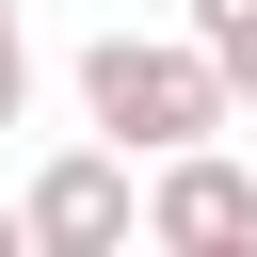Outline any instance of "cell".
I'll list each match as a JSON object with an SVG mask.
<instances>
[{
	"mask_svg": "<svg viewBox=\"0 0 257 257\" xmlns=\"http://www.w3.org/2000/svg\"><path fill=\"white\" fill-rule=\"evenodd\" d=\"M16 112H32V48L0 32V128H16Z\"/></svg>",
	"mask_w": 257,
	"mask_h": 257,
	"instance_id": "5b68a950",
	"label": "cell"
},
{
	"mask_svg": "<svg viewBox=\"0 0 257 257\" xmlns=\"http://www.w3.org/2000/svg\"><path fill=\"white\" fill-rule=\"evenodd\" d=\"M193 48H209L241 96H257V0H193Z\"/></svg>",
	"mask_w": 257,
	"mask_h": 257,
	"instance_id": "277c9868",
	"label": "cell"
},
{
	"mask_svg": "<svg viewBox=\"0 0 257 257\" xmlns=\"http://www.w3.org/2000/svg\"><path fill=\"white\" fill-rule=\"evenodd\" d=\"M32 257H128L145 241V177H128V145L96 128V145H64V161H32Z\"/></svg>",
	"mask_w": 257,
	"mask_h": 257,
	"instance_id": "7a4b0ae2",
	"label": "cell"
},
{
	"mask_svg": "<svg viewBox=\"0 0 257 257\" xmlns=\"http://www.w3.org/2000/svg\"><path fill=\"white\" fill-rule=\"evenodd\" d=\"M80 112H96L128 161H177V145H225L241 80H225L193 32H96V48H80Z\"/></svg>",
	"mask_w": 257,
	"mask_h": 257,
	"instance_id": "6da1fadb",
	"label": "cell"
},
{
	"mask_svg": "<svg viewBox=\"0 0 257 257\" xmlns=\"http://www.w3.org/2000/svg\"><path fill=\"white\" fill-rule=\"evenodd\" d=\"M0 257H32V209H0Z\"/></svg>",
	"mask_w": 257,
	"mask_h": 257,
	"instance_id": "8992f818",
	"label": "cell"
},
{
	"mask_svg": "<svg viewBox=\"0 0 257 257\" xmlns=\"http://www.w3.org/2000/svg\"><path fill=\"white\" fill-rule=\"evenodd\" d=\"M225 241H257V161H225V145L145 161V257H225Z\"/></svg>",
	"mask_w": 257,
	"mask_h": 257,
	"instance_id": "3957f363",
	"label": "cell"
},
{
	"mask_svg": "<svg viewBox=\"0 0 257 257\" xmlns=\"http://www.w3.org/2000/svg\"><path fill=\"white\" fill-rule=\"evenodd\" d=\"M225 257H257V241H225Z\"/></svg>",
	"mask_w": 257,
	"mask_h": 257,
	"instance_id": "ba28073f",
	"label": "cell"
},
{
	"mask_svg": "<svg viewBox=\"0 0 257 257\" xmlns=\"http://www.w3.org/2000/svg\"><path fill=\"white\" fill-rule=\"evenodd\" d=\"M0 32H16V0H0Z\"/></svg>",
	"mask_w": 257,
	"mask_h": 257,
	"instance_id": "52a82bcc",
	"label": "cell"
}]
</instances>
